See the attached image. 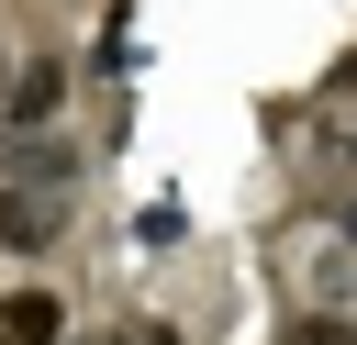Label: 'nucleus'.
Returning a JSON list of instances; mask_svg holds the SVG:
<instances>
[{
    "instance_id": "obj_1",
    "label": "nucleus",
    "mask_w": 357,
    "mask_h": 345,
    "mask_svg": "<svg viewBox=\"0 0 357 345\" xmlns=\"http://www.w3.org/2000/svg\"><path fill=\"white\" fill-rule=\"evenodd\" d=\"M0 345H67V300L56 289H0Z\"/></svg>"
},
{
    "instance_id": "obj_2",
    "label": "nucleus",
    "mask_w": 357,
    "mask_h": 345,
    "mask_svg": "<svg viewBox=\"0 0 357 345\" xmlns=\"http://www.w3.org/2000/svg\"><path fill=\"white\" fill-rule=\"evenodd\" d=\"M0 111H11V122H56V111H67V67H56V56H45V67H11V100H0Z\"/></svg>"
},
{
    "instance_id": "obj_3",
    "label": "nucleus",
    "mask_w": 357,
    "mask_h": 345,
    "mask_svg": "<svg viewBox=\"0 0 357 345\" xmlns=\"http://www.w3.org/2000/svg\"><path fill=\"white\" fill-rule=\"evenodd\" d=\"M279 345H357V323H346V312H301Z\"/></svg>"
},
{
    "instance_id": "obj_4",
    "label": "nucleus",
    "mask_w": 357,
    "mask_h": 345,
    "mask_svg": "<svg viewBox=\"0 0 357 345\" xmlns=\"http://www.w3.org/2000/svg\"><path fill=\"white\" fill-rule=\"evenodd\" d=\"M112 345H178V334H167V323H123Z\"/></svg>"
},
{
    "instance_id": "obj_5",
    "label": "nucleus",
    "mask_w": 357,
    "mask_h": 345,
    "mask_svg": "<svg viewBox=\"0 0 357 345\" xmlns=\"http://www.w3.org/2000/svg\"><path fill=\"white\" fill-rule=\"evenodd\" d=\"M346 245H357V200H346Z\"/></svg>"
},
{
    "instance_id": "obj_6",
    "label": "nucleus",
    "mask_w": 357,
    "mask_h": 345,
    "mask_svg": "<svg viewBox=\"0 0 357 345\" xmlns=\"http://www.w3.org/2000/svg\"><path fill=\"white\" fill-rule=\"evenodd\" d=\"M0 100H11V56H0Z\"/></svg>"
}]
</instances>
